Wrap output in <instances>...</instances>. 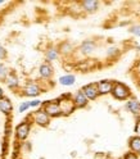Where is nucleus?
<instances>
[{"mask_svg":"<svg viewBox=\"0 0 140 159\" xmlns=\"http://www.w3.org/2000/svg\"><path fill=\"white\" fill-rule=\"evenodd\" d=\"M59 84L63 85V86H72L76 81V77L73 75H64L62 77H59Z\"/></svg>","mask_w":140,"mask_h":159,"instance_id":"17","label":"nucleus"},{"mask_svg":"<svg viewBox=\"0 0 140 159\" xmlns=\"http://www.w3.org/2000/svg\"><path fill=\"white\" fill-rule=\"evenodd\" d=\"M116 54H118V49L117 48H109L108 49V52H107V55L108 57H113Z\"/></svg>","mask_w":140,"mask_h":159,"instance_id":"25","label":"nucleus"},{"mask_svg":"<svg viewBox=\"0 0 140 159\" xmlns=\"http://www.w3.org/2000/svg\"><path fill=\"white\" fill-rule=\"evenodd\" d=\"M0 111H2L5 116H11V114H12L13 104H12V102L9 100L8 98H5V96L0 99Z\"/></svg>","mask_w":140,"mask_h":159,"instance_id":"14","label":"nucleus"},{"mask_svg":"<svg viewBox=\"0 0 140 159\" xmlns=\"http://www.w3.org/2000/svg\"><path fill=\"white\" fill-rule=\"evenodd\" d=\"M128 31H130V34H133V35L140 37V25H135L133 27H130Z\"/></svg>","mask_w":140,"mask_h":159,"instance_id":"21","label":"nucleus"},{"mask_svg":"<svg viewBox=\"0 0 140 159\" xmlns=\"http://www.w3.org/2000/svg\"><path fill=\"white\" fill-rule=\"evenodd\" d=\"M126 109L130 112V113H133L134 116L140 117V102L138 100V99L135 98H130L127 103H126Z\"/></svg>","mask_w":140,"mask_h":159,"instance_id":"9","label":"nucleus"},{"mask_svg":"<svg viewBox=\"0 0 140 159\" xmlns=\"http://www.w3.org/2000/svg\"><path fill=\"white\" fill-rule=\"evenodd\" d=\"M139 87H140V81H139Z\"/></svg>","mask_w":140,"mask_h":159,"instance_id":"31","label":"nucleus"},{"mask_svg":"<svg viewBox=\"0 0 140 159\" xmlns=\"http://www.w3.org/2000/svg\"><path fill=\"white\" fill-rule=\"evenodd\" d=\"M81 90L84 91V94L86 95V98L89 99V100H95V99L99 96L96 84H87L81 89Z\"/></svg>","mask_w":140,"mask_h":159,"instance_id":"8","label":"nucleus"},{"mask_svg":"<svg viewBox=\"0 0 140 159\" xmlns=\"http://www.w3.org/2000/svg\"><path fill=\"white\" fill-rule=\"evenodd\" d=\"M32 119L36 125L41 126V127H46V126H49V123H50V117H49L43 109H39V111L34 112Z\"/></svg>","mask_w":140,"mask_h":159,"instance_id":"5","label":"nucleus"},{"mask_svg":"<svg viewBox=\"0 0 140 159\" xmlns=\"http://www.w3.org/2000/svg\"><path fill=\"white\" fill-rule=\"evenodd\" d=\"M58 104H59V107H61L62 116H64V117L71 116L76 111V105H75V102H73V96L71 94H63L61 98L58 99Z\"/></svg>","mask_w":140,"mask_h":159,"instance_id":"1","label":"nucleus"},{"mask_svg":"<svg viewBox=\"0 0 140 159\" xmlns=\"http://www.w3.org/2000/svg\"><path fill=\"white\" fill-rule=\"evenodd\" d=\"M31 122L23 121L16 127V139L17 141H25L30 135V130H31Z\"/></svg>","mask_w":140,"mask_h":159,"instance_id":"4","label":"nucleus"},{"mask_svg":"<svg viewBox=\"0 0 140 159\" xmlns=\"http://www.w3.org/2000/svg\"><path fill=\"white\" fill-rule=\"evenodd\" d=\"M8 76H9V72H8L7 67L0 63V80H4V81H5Z\"/></svg>","mask_w":140,"mask_h":159,"instance_id":"20","label":"nucleus"},{"mask_svg":"<svg viewBox=\"0 0 140 159\" xmlns=\"http://www.w3.org/2000/svg\"><path fill=\"white\" fill-rule=\"evenodd\" d=\"M5 57H7V50H5V48L0 45V61H2V59H4Z\"/></svg>","mask_w":140,"mask_h":159,"instance_id":"27","label":"nucleus"},{"mask_svg":"<svg viewBox=\"0 0 140 159\" xmlns=\"http://www.w3.org/2000/svg\"><path fill=\"white\" fill-rule=\"evenodd\" d=\"M41 105H43L41 109L50 118H57V117L62 116L61 107L58 104V100H48V102H44Z\"/></svg>","mask_w":140,"mask_h":159,"instance_id":"3","label":"nucleus"},{"mask_svg":"<svg viewBox=\"0 0 140 159\" xmlns=\"http://www.w3.org/2000/svg\"><path fill=\"white\" fill-rule=\"evenodd\" d=\"M80 5H81L82 11H85L87 13H93L98 9L99 2H96V0H84V2L80 3Z\"/></svg>","mask_w":140,"mask_h":159,"instance_id":"13","label":"nucleus"},{"mask_svg":"<svg viewBox=\"0 0 140 159\" xmlns=\"http://www.w3.org/2000/svg\"><path fill=\"white\" fill-rule=\"evenodd\" d=\"M0 4H2V2H0Z\"/></svg>","mask_w":140,"mask_h":159,"instance_id":"32","label":"nucleus"},{"mask_svg":"<svg viewBox=\"0 0 140 159\" xmlns=\"http://www.w3.org/2000/svg\"><path fill=\"white\" fill-rule=\"evenodd\" d=\"M41 104H43L41 100H39V99H35V100L30 102V108H36V107H40Z\"/></svg>","mask_w":140,"mask_h":159,"instance_id":"24","label":"nucleus"},{"mask_svg":"<svg viewBox=\"0 0 140 159\" xmlns=\"http://www.w3.org/2000/svg\"><path fill=\"white\" fill-rule=\"evenodd\" d=\"M138 11H139V16H140V5H139V9H138Z\"/></svg>","mask_w":140,"mask_h":159,"instance_id":"30","label":"nucleus"},{"mask_svg":"<svg viewBox=\"0 0 140 159\" xmlns=\"http://www.w3.org/2000/svg\"><path fill=\"white\" fill-rule=\"evenodd\" d=\"M73 102H75L76 108H85L89 104V99L86 98V95L84 94L82 90H78L73 95Z\"/></svg>","mask_w":140,"mask_h":159,"instance_id":"11","label":"nucleus"},{"mask_svg":"<svg viewBox=\"0 0 140 159\" xmlns=\"http://www.w3.org/2000/svg\"><path fill=\"white\" fill-rule=\"evenodd\" d=\"M28 108H30V102H22V104H19V107H18V112L23 113V112L27 111Z\"/></svg>","mask_w":140,"mask_h":159,"instance_id":"22","label":"nucleus"},{"mask_svg":"<svg viewBox=\"0 0 140 159\" xmlns=\"http://www.w3.org/2000/svg\"><path fill=\"white\" fill-rule=\"evenodd\" d=\"M128 148H130V152L139 155L140 154V137L138 136H133L130 137L128 140Z\"/></svg>","mask_w":140,"mask_h":159,"instance_id":"15","label":"nucleus"},{"mask_svg":"<svg viewBox=\"0 0 140 159\" xmlns=\"http://www.w3.org/2000/svg\"><path fill=\"white\" fill-rule=\"evenodd\" d=\"M134 131H135V136L140 137V117L136 118V123H135V128H134Z\"/></svg>","mask_w":140,"mask_h":159,"instance_id":"23","label":"nucleus"},{"mask_svg":"<svg viewBox=\"0 0 140 159\" xmlns=\"http://www.w3.org/2000/svg\"><path fill=\"white\" fill-rule=\"evenodd\" d=\"M113 85H114V82H113V81H109V80H102V81H98V82H96V87H98L99 95L112 94Z\"/></svg>","mask_w":140,"mask_h":159,"instance_id":"7","label":"nucleus"},{"mask_svg":"<svg viewBox=\"0 0 140 159\" xmlns=\"http://www.w3.org/2000/svg\"><path fill=\"white\" fill-rule=\"evenodd\" d=\"M124 159H139V158H138L136 154H134V153L130 152V153H126V154L124 155Z\"/></svg>","mask_w":140,"mask_h":159,"instance_id":"26","label":"nucleus"},{"mask_svg":"<svg viewBox=\"0 0 140 159\" xmlns=\"http://www.w3.org/2000/svg\"><path fill=\"white\" fill-rule=\"evenodd\" d=\"M59 57V49L57 48H49L48 50L45 52V58H46V62H53V61H57Z\"/></svg>","mask_w":140,"mask_h":159,"instance_id":"16","label":"nucleus"},{"mask_svg":"<svg viewBox=\"0 0 140 159\" xmlns=\"http://www.w3.org/2000/svg\"><path fill=\"white\" fill-rule=\"evenodd\" d=\"M43 91H41V87H40L36 82H27L26 86L23 87V95L26 96H30V98H35L37 95H40Z\"/></svg>","mask_w":140,"mask_h":159,"instance_id":"6","label":"nucleus"},{"mask_svg":"<svg viewBox=\"0 0 140 159\" xmlns=\"http://www.w3.org/2000/svg\"><path fill=\"white\" fill-rule=\"evenodd\" d=\"M0 159H2V158H0Z\"/></svg>","mask_w":140,"mask_h":159,"instance_id":"33","label":"nucleus"},{"mask_svg":"<svg viewBox=\"0 0 140 159\" xmlns=\"http://www.w3.org/2000/svg\"><path fill=\"white\" fill-rule=\"evenodd\" d=\"M39 73H40V77H41V78L49 80V78L53 76L54 69H53L52 64L49 63V62H44L41 66H40V68H39Z\"/></svg>","mask_w":140,"mask_h":159,"instance_id":"10","label":"nucleus"},{"mask_svg":"<svg viewBox=\"0 0 140 159\" xmlns=\"http://www.w3.org/2000/svg\"><path fill=\"white\" fill-rule=\"evenodd\" d=\"M7 149H8V141H7V137L3 143V154H7Z\"/></svg>","mask_w":140,"mask_h":159,"instance_id":"28","label":"nucleus"},{"mask_svg":"<svg viewBox=\"0 0 140 159\" xmlns=\"http://www.w3.org/2000/svg\"><path fill=\"white\" fill-rule=\"evenodd\" d=\"M5 82H7V85H8L9 89H17L19 86L18 78L16 77V75H12V73H9V76L5 80Z\"/></svg>","mask_w":140,"mask_h":159,"instance_id":"19","label":"nucleus"},{"mask_svg":"<svg viewBox=\"0 0 140 159\" xmlns=\"http://www.w3.org/2000/svg\"><path fill=\"white\" fill-rule=\"evenodd\" d=\"M59 53L63 54V55H69V54H72V53H73V46H72V44H71V43H68V41L61 44V46H59Z\"/></svg>","mask_w":140,"mask_h":159,"instance_id":"18","label":"nucleus"},{"mask_svg":"<svg viewBox=\"0 0 140 159\" xmlns=\"http://www.w3.org/2000/svg\"><path fill=\"white\" fill-rule=\"evenodd\" d=\"M2 98H4V91H3V89L0 87V99H2Z\"/></svg>","mask_w":140,"mask_h":159,"instance_id":"29","label":"nucleus"},{"mask_svg":"<svg viewBox=\"0 0 140 159\" xmlns=\"http://www.w3.org/2000/svg\"><path fill=\"white\" fill-rule=\"evenodd\" d=\"M112 95L114 99L117 100H128L130 98H131V91H130V89L122 84V82H114L113 85V90H112Z\"/></svg>","mask_w":140,"mask_h":159,"instance_id":"2","label":"nucleus"},{"mask_svg":"<svg viewBox=\"0 0 140 159\" xmlns=\"http://www.w3.org/2000/svg\"><path fill=\"white\" fill-rule=\"evenodd\" d=\"M95 48H96L95 41H93V40H85V41L80 45V52L84 55H89L95 50Z\"/></svg>","mask_w":140,"mask_h":159,"instance_id":"12","label":"nucleus"}]
</instances>
